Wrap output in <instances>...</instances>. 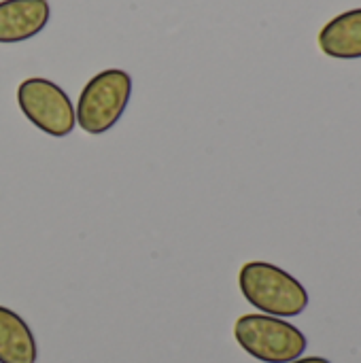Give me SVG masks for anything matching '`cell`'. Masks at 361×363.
I'll return each mask as SVG.
<instances>
[{
	"instance_id": "obj_6",
	"label": "cell",
	"mask_w": 361,
	"mask_h": 363,
	"mask_svg": "<svg viewBox=\"0 0 361 363\" xmlns=\"http://www.w3.org/2000/svg\"><path fill=\"white\" fill-rule=\"evenodd\" d=\"M319 47L330 57H361V9L347 11L328 21L319 32Z\"/></svg>"
},
{
	"instance_id": "obj_3",
	"label": "cell",
	"mask_w": 361,
	"mask_h": 363,
	"mask_svg": "<svg viewBox=\"0 0 361 363\" xmlns=\"http://www.w3.org/2000/svg\"><path fill=\"white\" fill-rule=\"evenodd\" d=\"M234 336L251 357L266 363H289L306 351V336L296 325L270 315L240 317Z\"/></svg>"
},
{
	"instance_id": "obj_5",
	"label": "cell",
	"mask_w": 361,
	"mask_h": 363,
	"mask_svg": "<svg viewBox=\"0 0 361 363\" xmlns=\"http://www.w3.org/2000/svg\"><path fill=\"white\" fill-rule=\"evenodd\" d=\"M51 6L47 0H2L0 2V43H21L49 23Z\"/></svg>"
},
{
	"instance_id": "obj_2",
	"label": "cell",
	"mask_w": 361,
	"mask_h": 363,
	"mask_svg": "<svg viewBox=\"0 0 361 363\" xmlns=\"http://www.w3.org/2000/svg\"><path fill=\"white\" fill-rule=\"evenodd\" d=\"M132 96V77L121 68L98 72L83 87L74 115L77 123L87 134L109 132L123 115Z\"/></svg>"
},
{
	"instance_id": "obj_8",
	"label": "cell",
	"mask_w": 361,
	"mask_h": 363,
	"mask_svg": "<svg viewBox=\"0 0 361 363\" xmlns=\"http://www.w3.org/2000/svg\"><path fill=\"white\" fill-rule=\"evenodd\" d=\"M289 363H332L330 359H326V357H298V359H294V362Z\"/></svg>"
},
{
	"instance_id": "obj_4",
	"label": "cell",
	"mask_w": 361,
	"mask_h": 363,
	"mask_svg": "<svg viewBox=\"0 0 361 363\" xmlns=\"http://www.w3.org/2000/svg\"><path fill=\"white\" fill-rule=\"evenodd\" d=\"M17 104L32 125L53 138L68 136L77 125L68 94L49 79L32 77L21 81L17 87Z\"/></svg>"
},
{
	"instance_id": "obj_1",
	"label": "cell",
	"mask_w": 361,
	"mask_h": 363,
	"mask_svg": "<svg viewBox=\"0 0 361 363\" xmlns=\"http://www.w3.org/2000/svg\"><path fill=\"white\" fill-rule=\"evenodd\" d=\"M238 285L245 300L270 317H298L309 306V294L302 283L274 264H245Z\"/></svg>"
},
{
	"instance_id": "obj_7",
	"label": "cell",
	"mask_w": 361,
	"mask_h": 363,
	"mask_svg": "<svg viewBox=\"0 0 361 363\" xmlns=\"http://www.w3.org/2000/svg\"><path fill=\"white\" fill-rule=\"evenodd\" d=\"M38 347L28 323L6 306H0V363H36Z\"/></svg>"
}]
</instances>
